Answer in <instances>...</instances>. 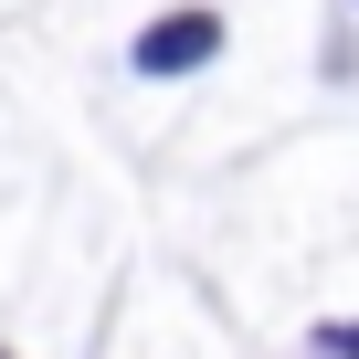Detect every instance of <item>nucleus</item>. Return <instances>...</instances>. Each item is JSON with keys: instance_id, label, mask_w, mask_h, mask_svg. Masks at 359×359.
<instances>
[{"instance_id": "f257e3e1", "label": "nucleus", "mask_w": 359, "mask_h": 359, "mask_svg": "<svg viewBox=\"0 0 359 359\" xmlns=\"http://www.w3.org/2000/svg\"><path fill=\"white\" fill-rule=\"evenodd\" d=\"M222 53V11H169L137 32V74H201Z\"/></svg>"}, {"instance_id": "f03ea898", "label": "nucleus", "mask_w": 359, "mask_h": 359, "mask_svg": "<svg viewBox=\"0 0 359 359\" xmlns=\"http://www.w3.org/2000/svg\"><path fill=\"white\" fill-rule=\"evenodd\" d=\"M317 348H338V359H359V327H317Z\"/></svg>"}, {"instance_id": "7ed1b4c3", "label": "nucleus", "mask_w": 359, "mask_h": 359, "mask_svg": "<svg viewBox=\"0 0 359 359\" xmlns=\"http://www.w3.org/2000/svg\"><path fill=\"white\" fill-rule=\"evenodd\" d=\"M0 359H11V348H0Z\"/></svg>"}, {"instance_id": "20e7f679", "label": "nucleus", "mask_w": 359, "mask_h": 359, "mask_svg": "<svg viewBox=\"0 0 359 359\" xmlns=\"http://www.w3.org/2000/svg\"><path fill=\"white\" fill-rule=\"evenodd\" d=\"M327 359H338V348H327Z\"/></svg>"}]
</instances>
